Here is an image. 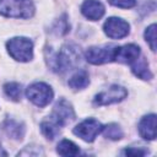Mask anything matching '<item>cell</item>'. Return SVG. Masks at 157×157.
<instances>
[{
	"label": "cell",
	"instance_id": "obj_1",
	"mask_svg": "<svg viewBox=\"0 0 157 157\" xmlns=\"http://www.w3.org/2000/svg\"><path fill=\"white\" fill-rule=\"evenodd\" d=\"M34 13L31 0H0V15L13 18H29Z\"/></svg>",
	"mask_w": 157,
	"mask_h": 157
},
{
	"label": "cell",
	"instance_id": "obj_2",
	"mask_svg": "<svg viewBox=\"0 0 157 157\" xmlns=\"http://www.w3.org/2000/svg\"><path fill=\"white\" fill-rule=\"evenodd\" d=\"M9 54L17 61H29L33 56V43L26 37H15L6 43Z\"/></svg>",
	"mask_w": 157,
	"mask_h": 157
},
{
	"label": "cell",
	"instance_id": "obj_3",
	"mask_svg": "<svg viewBox=\"0 0 157 157\" xmlns=\"http://www.w3.org/2000/svg\"><path fill=\"white\" fill-rule=\"evenodd\" d=\"M53 90L44 82H34L26 90L27 98L38 107H45L53 99Z\"/></svg>",
	"mask_w": 157,
	"mask_h": 157
},
{
	"label": "cell",
	"instance_id": "obj_4",
	"mask_svg": "<svg viewBox=\"0 0 157 157\" xmlns=\"http://www.w3.org/2000/svg\"><path fill=\"white\" fill-rule=\"evenodd\" d=\"M102 128L103 126L98 120L90 118L81 121L78 125H76L74 128V134L81 137L83 141L92 142L96 139V136L102 131Z\"/></svg>",
	"mask_w": 157,
	"mask_h": 157
},
{
	"label": "cell",
	"instance_id": "obj_5",
	"mask_svg": "<svg viewBox=\"0 0 157 157\" xmlns=\"http://www.w3.org/2000/svg\"><path fill=\"white\" fill-rule=\"evenodd\" d=\"M128 96V91L119 85H113L109 88L102 91L94 97V103L97 105H107L123 101Z\"/></svg>",
	"mask_w": 157,
	"mask_h": 157
},
{
	"label": "cell",
	"instance_id": "obj_6",
	"mask_svg": "<svg viewBox=\"0 0 157 157\" xmlns=\"http://www.w3.org/2000/svg\"><path fill=\"white\" fill-rule=\"evenodd\" d=\"M104 33L113 39L124 38L129 33V23L119 17H109L103 26Z\"/></svg>",
	"mask_w": 157,
	"mask_h": 157
},
{
	"label": "cell",
	"instance_id": "obj_7",
	"mask_svg": "<svg viewBox=\"0 0 157 157\" xmlns=\"http://www.w3.org/2000/svg\"><path fill=\"white\" fill-rule=\"evenodd\" d=\"M140 56V48L135 44H125L115 47L113 50V60L121 64H132Z\"/></svg>",
	"mask_w": 157,
	"mask_h": 157
},
{
	"label": "cell",
	"instance_id": "obj_8",
	"mask_svg": "<svg viewBox=\"0 0 157 157\" xmlns=\"http://www.w3.org/2000/svg\"><path fill=\"white\" fill-rule=\"evenodd\" d=\"M113 50L112 47H91L86 50L85 58L93 65H101L113 60Z\"/></svg>",
	"mask_w": 157,
	"mask_h": 157
},
{
	"label": "cell",
	"instance_id": "obj_9",
	"mask_svg": "<svg viewBox=\"0 0 157 157\" xmlns=\"http://www.w3.org/2000/svg\"><path fill=\"white\" fill-rule=\"evenodd\" d=\"M50 118L56 124L63 126V125L70 123L75 118V113H74L71 104L69 102H66L65 99H61L54 105V110H53V114Z\"/></svg>",
	"mask_w": 157,
	"mask_h": 157
},
{
	"label": "cell",
	"instance_id": "obj_10",
	"mask_svg": "<svg viewBox=\"0 0 157 157\" xmlns=\"http://www.w3.org/2000/svg\"><path fill=\"white\" fill-rule=\"evenodd\" d=\"M104 6L101 1L98 0H85V2L81 6V12L82 15L91 20V21H97L104 15Z\"/></svg>",
	"mask_w": 157,
	"mask_h": 157
},
{
	"label": "cell",
	"instance_id": "obj_11",
	"mask_svg": "<svg viewBox=\"0 0 157 157\" xmlns=\"http://www.w3.org/2000/svg\"><path fill=\"white\" fill-rule=\"evenodd\" d=\"M139 132L145 140L156 139V115L148 114L145 115L139 123Z\"/></svg>",
	"mask_w": 157,
	"mask_h": 157
},
{
	"label": "cell",
	"instance_id": "obj_12",
	"mask_svg": "<svg viewBox=\"0 0 157 157\" xmlns=\"http://www.w3.org/2000/svg\"><path fill=\"white\" fill-rule=\"evenodd\" d=\"M88 83H90L88 74L86 71H83V70L77 71L69 80V86L71 88H74V90H82V88L87 87Z\"/></svg>",
	"mask_w": 157,
	"mask_h": 157
},
{
	"label": "cell",
	"instance_id": "obj_13",
	"mask_svg": "<svg viewBox=\"0 0 157 157\" xmlns=\"http://www.w3.org/2000/svg\"><path fill=\"white\" fill-rule=\"evenodd\" d=\"M131 70H132V72H134L137 77H140V78H142V80H151V78H152V74H151V71H150V69H148V65H147L146 60H144V59H141V60H139V59L135 60V61L132 63Z\"/></svg>",
	"mask_w": 157,
	"mask_h": 157
},
{
	"label": "cell",
	"instance_id": "obj_14",
	"mask_svg": "<svg viewBox=\"0 0 157 157\" xmlns=\"http://www.w3.org/2000/svg\"><path fill=\"white\" fill-rule=\"evenodd\" d=\"M56 151L61 156H77L80 153V148L77 147V145H75L70 140H63V141H60L59 145H58Z\"/></svg>",
	"mask_w": 157,
	"mask_h": 157
},
{
	"label": "cell",
	"instance_id": "obj_15",
	"mask_svg": "<svg viewBox=\"0 0 157 157\" xmlns=\"http://www.w3.org/2000/svg\"><path fill=\"white\" fill-rule=\"evenodd\" d=\"M59 124H56L54 120H45L40 124V130L44 134V136L49 140H53L59 134Z\"/></svg>",
	"mask_w": 157,
	"mask_h": 157
},
{
	"label": "cell",
	"instance_id": "obj_16",
	"mask_svg": "<svg viewBox=\"0 0 157 157\" xmlns=\"http://www.w3.org/2000/svg\"><path fill=\"white\" fill-rule=\"evenodd\" d=\"M102 131H103V135L110 140H119L123 137V131H121L120 126L118 124H114V123L103 126Z\"/></svg>",
	"mask_w": 157,
	"mask_h": 157
},
{
	"label": "cell",
	"instance_id": "obj_17",
	"mask_svg": "<svg viewBox=\"0 0 157 157\" xmlns=\"http://www.w3.org/2000/svg\"><path fill=\"white\" fill-rule=\"evenodd\" d=\"M4 91H5L6 96L10 97L13 101H18L21 98L22 88H21V85L17 83V82H9V83H6L4 86Z\"/></svg>",
	"mask_w": 157,
	"mask_h": 157
},
{
	"label": "cell",
	"instance_id": "obj_18",
	"mask_svg": "<svg viewBox=\"0 0 157 157\" xmlns=\"http://www.w3.org/2000/svg\"><path fill=\"white\" fill-rule=\"evenodd\" d=\"M145 39L150 44V48L152 52L156 50V25H151L145 31Z\"/></svg>",
	"mask_w": 157,
	"mask_h": 157
},
{
	"label": "cell",
	"instance_id": "obj_19",
	"mask_svg": "<svg viewBox=\"0 0 157 157\" xmlns=\"http://www.w3.org/2000/svg\"><path fill=\"white\" fill-rule=\"evenodd\" d=\"M18 126L20 125L17 123H15V121H7L6 125H5V129L12 136H13V131H16V139H21L22 132H23V129L22 128H18Z\"/></svg>",
	"mask_w": 157,
	"mask_h": 157
},
{
	"label": "cell",
	"instance_id": "obj_20",
	"mask_svg": "<svg viewBox=\"0 0 157 157\" xmlns=\"http://www.w3.org/2000/svg\"><path fill=\"white\" fill-rule=\"evenodd\" d=\"M109 4H112L113 6L117 7H121V9H130L134 7L136 1L135 0H108Z\"/></svg>",
	"mask_w": 157,
	"mask_h": 157
},
{
	"label": "cell",
	"instance_id": "obj_21",
	"mask_svg": "<svg viewBox=\"0 0 157 157\" xmlns=\"http://www.w3.org/2000/svg\"><path fill=\"white\" fill-rule=\"evenodd\" d=\"M124 155H126V156H144V155H146V151L140 150V148H126V150H124Z\"/></svg>",
	"mask_w": 157,
	"mask_h": 157
}]
</instances>
